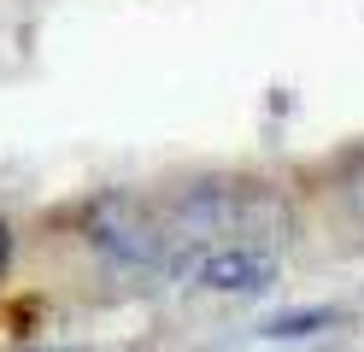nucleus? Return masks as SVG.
I'll return each instance as SVG.
<instances>
[{"mask_svg":"<svg viewBox=\"0 0 364 352\" xmlns=\"http://www.w3.org/2000/svg\"><path fill=\"white\" fill-rule=\"evenodd\" d=\"M341 311L335 305H294V311H277L259 335L264 341H311V335H323V329H335Z\"/></svg>","mask_w":364,"mask_h":352,"instance_id":"20e7f679","label":"nucleus"},{"mask_svg":"<svg viewBox=\"0 0 364 352\" xmlns=\"http://www.w3.org/2000/svg\"><path fill=\"white\" fill-rule=\"evenodd\" d=\"M82 241L95 247L112 270H159L171 258L165 218L147 211L135 194H95L82 206Z\"/></svg>","mask_w":364,"mask_h":352,"instance_id":"f03ea898","label":"nucleus"},{"mask_svg":"<svg viewBox=\"0 0 364 352\" xmlns=\"http://www.w3.org/2000/svg\"><path fill=\"white\" fill-rule=\"evenodd\" d=\"M277 276H282V252L270 241H218L194 265V288L218 299H259L277 288Z\"/></svg>","mask_w":364,"mask_h":352,"instance_id":"7ed1b4c3","label":"nucleus"},{"mask_svg":"<svg viewBox=\"0 0 364 352\" xmlns=\"http://www.w3.org/2000/svg\"><path fill=\"white\" fill-rule=\"evenodd\" d=\"M335 194H341V211L364 229V147H353L335 171Z\"/></svg>","mask_w":364,"mask_h":352,"instance_id":"39448f33","label":"nucleus"},{"mask_svg":"<svg viewBox=\"0 0 364 352\" xmlns=\"http://www.w3.org/2000/svg\"><path fill=\"white\" fill-rule=\"evenodd\" d=\"M165 235L171 247H218L223 235L235 241H259L264 223L277 218V200L253 182H235V176H206V182H188L165 200Z\"/></svg>","mask_w":364,"mask_h":352,"instance_id":"f257e3e1","label":"nucleus"}]
</instances>
